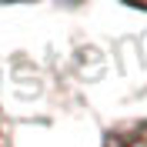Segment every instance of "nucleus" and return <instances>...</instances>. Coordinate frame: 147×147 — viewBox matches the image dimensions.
Instances as JSON below:
<instances>
[{
	"label": "nucleus",
	"instance_id": "obj_1",
	"mask_svg": "<svg viewBox=\"0 0 147 147\" xmlns=\"http://www.w3.org/2000/svg\"><path fill=\"white\" fill-rule=\"evenodd\" d=\"M104 147H147V120H134V124L117 127Z\"/></svg>",
	"mask_w": 147,
	"mask_h": 147
},
{
	"label": "nucleus",
	"instance_id": "obj_2",
	"mask_svg": "<svg viewBox=\"0 0 147 147\" xmlns=\"http://www.w3.org/2000/svg\"><path fill=\"white\" fill-rule=\"evenodd\" d=\"M0 147H10V140H7V127H3V117H0Z\"/></svg>",
	"mask_w": 147,
	"mask_h": 147
}]
</instances>
